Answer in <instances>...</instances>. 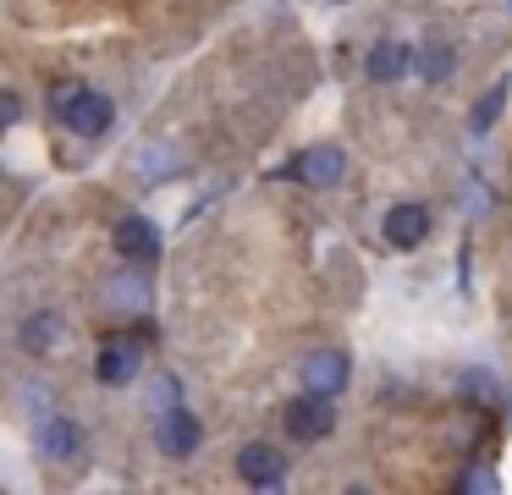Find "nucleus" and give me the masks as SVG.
Returning a JSON list of instances; mask_svg holds the SVG:
<instances>
[{"label": "nucleus", "instance_id": "17", "mask_svg": "<svg viewBox=\"0 0 512 495\" xmlns=\"http://www.w3.org/2000/svg\"><path fill=\"white\" fill-rule=\"evenodd\" d=\"M12 121H17V94L12 88H0V132L12 127Z\"/></svg>", "mask_w": 512, "mask_h": 495}, {"label": "nucleus", "instance_id": "11", "mask_svg": "<svg viewBox=\"0 0 512 495\" xmlns=\"http://www.w3.org/2000/svg\"><path fill=\"white\" fill-rule=\"evenodd\" d=\"M34 446L45 451V457H56V462H67V457H78V446H83V435H78V424L72 418H61V413H50V418H39V429H34Z\"/></svg>", "mask_w": 512, "mask_h": 495}, {"label": "nucleus", "instance_id": "2", "mask_svg": "<svg viewBox=\"0 0 512 495\" xmlns=\"http://www.w3.org/2000/svg\"><path fill=\"white\" fill-rule=\"evenodd\" d=\"M281 418H287V435L303 440V446H309V440H325V435L336 429V407H331V396H320V391L292 396Z\"/></svg>", "mask_w": 512, "mask_h": 495}, {"label": "nucleus", "instance_id": "6", "mask_svg": "<svg viewBox=\"0 0 512 495\" xmlns=\"http://www.w3.org/2000/svg\"><path fill=\"white\" fill-rule=\"evenodd\" d=\"M237 473H243V484H254V490H276V484L287 479V457H281L276 446H265V440H248V446L237 451Z\"/></svg>", "mask_w": 512, "mask_h": 495}, {"label": "nucleus", "instance_id": "9", "mask_svg": "<svg viewBox=\"0 0 512 495\" xmlns=\"http://www.w3.org/2000/svg\"><path fill=\"white\" fill-rule=\"evenodd\" d=\"M413 66H419V50L402 39H380L375 50L364 55V72L375 77V83H397V77H408Z\"/></svg>", "mask_w": 512, "mask_h": 495}, {"label": "nucleus", "instance_id": "13", "mask_svg": "<svg viewBox=\"0 0 512 495\" xmlns=\"http://www.w3.org/2000/svg\"><path fill=\"white\" fill-rule=\"evenodd\" d=\"M105 303H111V308H122V314H138V308L149 303V292H144V281L122 275V281H111V286H105Z\"/></svg>", "mask_w": 512, "mask_h": 495}, {"label": "nucleus", "instance_id": "3", "mask_svg": "<svg viewBox=\"0 0 512 495\" xmlns=\"http://www.w3.org/2000/svg\"><path fill=\"white\" fill-rule=\"evenodd\" d=\"M138 369H144V341H138V336H111L100 347V358H94V374H100L105 385L138 380Z\"/></svg>", "mask_w": 512, "mask_h": 495}, {"label": "nucleus", "instance_id": "7", "mask_svg": "<svg viewBox=\"0 0 512 495\" xmlns=\"http://www.w3.org/2000/svg\"><path fill=\"white\" fill-rule=\"evenodd\" d=\"M116 253L133 259V264L160 259V226L149 215H122V220H116Z\"/></svg>", "mask_w": 512, "mask_h": 495}, {"label": "nucleus", "instance_id": "12", "mask_svg": "<svg viewBox=\"0 0 512 495\" xmlns=\"http://www.w3.org/2000/svg\"><path fill=\"white\" fill-rule=\"evenodd\" d=\"M452 66H457V50L446 39H430L419 50V72L430 77V83H446V77H452Z\"/></svg>", "mask_w": 512, "mask_h": 495}, {"label": "nucleus", "instance_id": "15", "mask_svg": "<svg viewBox=\"0 0 512 495\" xmlns=\"http://www.w3.org/2000/svg\"><path fill=\"white\" fill-rule=\"evenodd\" d=\"M56 325H61L56 314H34V319L23 325V347H28V352H45L50 341H56Z\"/></svg>", "mask_w": 512, "mask_h": 495}, {"label": "nucleus", "instance_id": "5", "mask_svg": "<svg viewBox=\"0 0 512 495\" xmlns=\"http://www.w3.org/2000/svg\"><path fill=\"white\" fill-rule=\"evenodd\" d=\"M281 176H292V182H309V187H336V182L347 176V154L331 149V143H325V149H303Z\"/></svg>", "mask_w": 512, "mask_h": 495}, {"label": "nucleus", "instance_id": "8", "mask_svg": "<svg viewBox=\"0 0 512 495\" xmlns=\"http://www.w3.org/2000/svg\"><path fill=\"white\" fill-rule=\"evenodd\" d=\"M155 440H160V451H166V457H193V451H199V440H204V424L188 413V407H171V413H160Z\"/></svg>", "mask_w": 512, "mask_h": 495}, {"label": "nucleus", "instance_id": "1", "mask_svg": "<svg viewBox=\"0 0 512 495\" xmlns=\"http://www.w3.org/2000/svg\"><path fill=\"white\" fill-rule=\"evenodd\" d=\"M50 99H56V110H61V121H67V132H78V138H100V132H111V121H116V105H111L105 94H94V88L61 83Z\"/></svg>", "mask_w": 512, "mask_h": 495}, {"label": "nucleus", "instance_id": "10", "mask_svg": "<svg viewBox=\"0 0 512 495\" xmlns=\"http://www.w3.org/2000/svg\"><path fill=\"white\" fill-rule=\"evenodd\" d=\"M380 231H386L391 248H419V242L430 237V209L424 204H397V209H386Z\"/></svg>", "mask_w": 512, "mask_h": 495}, {"label": "nucleus", "instance_id": "16", "mask_svg": "<svg viewBox=\"0 0 512 495\" xmlns=\"http://www.w3.org/2000/svg\"><path fill=\"white\" fill-rule=\"evenodd\" d=\"M457 490H496V473L474 468V473H463V479H457Z\"/></svg>", "mask_w": 512, "mask_h": 495}, {"label": "nucleus", "instance_id": "4", "mask_svg": "<svg viewBox=\"0 0 512 495\" xmlns=\"http://www.w3.org/2000/svg\"><path fill=\"white\" fill-rule=\"evenodd\" d=\"M347 374H353V363H347V352H336V347H320V352H309V358L298 363L303 391H320V396H336L347 385Z\"/></svg>", "mask_w": 512, "mask_h": 495}, {"label": "nucleus", "instance_id": "14", "mask_svg": "<svg viewBox=\"0 0 512 495\" xmlns=\"http://www.w3.org/2000/svg\"><path fill=\"white\" fill-rule=\"evenodd\" d=\"M501 105H507V83H496L485 99H479L474 116H468V127H474V132H490V127H496V116H501Z\"/></svg>", "mask_w": 512, "mask_h": 495}]
</instances>
